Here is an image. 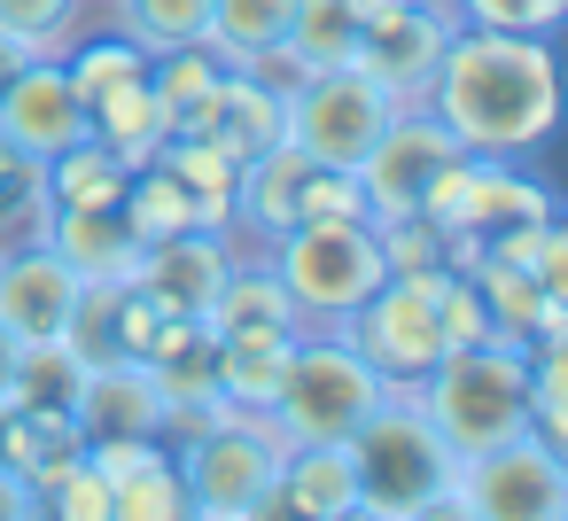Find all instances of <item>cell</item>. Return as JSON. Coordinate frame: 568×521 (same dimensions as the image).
<instances>
[{"mask_svg": "<svg viewBox=\"0 0 568 521\" xmlns=\"http://www.w3.org/2000/svg\"><path fill=\"white\" fill-rule=\"evenodd\" d=\"M118 211H125L133 242H164V234L211 226V218H203V203H195V195H187V187H180V180H172V172L156 164V156H149V164H141V172L125 180V203H118Z\"/></svg>", "mask_w": 568, "mask_h": 521, "instance_id": "obj_28", "label": "cell"}, {"mask_svg": "<svg viewBox=\"0 0 568 521\" xmlns=\"http://www.w3.org/2000/svg\"><path fill=\"white\" fill-rule=\"evenodd\" d=\"M265 265L281 273V288L296 296V319L304 327H343L382 280V242L366 218H296L288 234L265 242Z\"/></svg>", "mask_w": 568, "mask_h": 521, "instance_id": "obj_4", "label": "cell"}, {"mask_svg": "<svg viewBox=\"0 0 568 521\" xmlns=\"http://www.w3.org/2000/svg\"><path fill=\"white\" fill-rule=\"evenodd\" d=\"M156 164L203 203V218L211 226H226L234 218V172H242V156L226 149V141H211V133H164V149H156ZM234 234V226H226Z\"/></svg>", "mask_w": 568, "mask_h": 521, "instance_id": "obj_26", "label": "cell"}, {"mask_svg": "<svg viewBox=\"0 0 568 521\" xmlns=\"http://www.w3.org/2000/svg\"><path fill=\"white\" fill-rule=\"evenodd\" d=\"M444 513H475V521H560L568 513V451L545 443L537 428H521V436L459 459Z\"/></svg>", "mask_w": 568, "mask_h": 521, "instance_id": "obj_9", "label": "cell"}, {"mask_svg": "<svg viewBox=\"0 0 568 521\" xmlns=\"http://www.w3.org/2000/svg\"><path fill=\"white\" fill-rule=\"evenodd\" d=\"M0 443H9V397H0Z\"/></svg>", "mask_w": 568, "mask_h": 521, "instance_id": "obj_41", "label": "cell"}, {"mask_svg": "<svg viewBox=\"0 0 568 521\" xmlns=\"http://www.w3.org/2000/svg\"><path fill=\"white\" fill-rule=\"evenodd\" d=\"M304 327H234V335H211V374H219V397L242 405V412H265L281 374H288V350H296Z\"/></svg>", "mask_w": 568, "mask_h": 521, "instance_id": "obj_20", "label": "cell"}, {"mask_svg": "<svg viewBox=\"0 0 568 521\" xmlns=\"http://www.w3.org/2000/svg\"><path fill=\"white\" fill-rule=\"evenodd\" d=\"M389 397V381L335 335V327H304L288 350V374L265 405V420L281 428V443H343L374 405Z\"/></svg>", "mask_w": 568, "mask_h": 521, "instance_id": "obj_5", "label": "cell"}, {"mask_svg": "<svg viewBox=\"0 0 568 521\" xmlns=\"http://www.w3.org/2000/svg\"><path fill=\"white\" fill-rule=\"evenodd\" d=\"M79 273L32 234L24 249H0V327L17 343H63L71 327V304H79Z\"/></svg>", "mask_w": 568, "mask_h": 521, "instance_id": "obj_12", "label": "cell"}, {"mask_svg": "<svg viewBox=\"0 0 568 521\" xmlns=\"http://www.w3.org/2000/svg\"><path fill=\"white\" fill-rule=\"evenodd\" d=\"M467 156H529L560 125V63L545 32L459 24L420 94Z\"/></svg>", "mask_w": 568, "mask_h": 521, "instance_id": "obj_1", "label": "cell"}, {"mask_svg": "<svg viewBox=\"0 0 568 521\" xmlns=\"http://www.w3.org/2000/svg\"><path fill=\"white\" fill-rule=\"evenodd\" d=\"M24 63H32V48H24L17 32H0V86H9V79H17Z\"/></svg>", "mask_w": 568, "mask_h": 521, "instance_id": "obj_39", "label": "cell"}, {"mask_svg": "<svg viewBox=\"0 0 568 521\" xmlns=\"http://www.w3.org/2000/svg\"><path fill=\"white\" fill-rule=\"evenodd\" d=\"M40 242L79 273V280H133L141 242L125 226V211H40Z\"/></svg>", "mask_w": 568, "mask_h": 521, "instance_id": "obj_19", "label": "cell"}, {"mask_svg": "<svg viewBox=\"0 0 568 521\" xmlns=\"http://www.w3.org/2000/svg\"><path fill=\"white\" fill-rule=\"evenodd\" d=\"M87 133L94 141H110L133 172L164 149V133H172V110L156 102V86H149V71H133V79H118L110 94H94L87 102Z\"/></svg>", "mask_w": 568, "mask_h": 521, "instance_id": "obj_23", "label": "cell"}, {"mask_svg": "<svg viewBox=\"0 0 568 521\" xmlns=\"http://www.w3.org/2000/svg\"><path fill=\"white\" fill-rule=\"evenodd\" d=\"M79 374H87V358H79L71 343H24V350H17L9 405H71V397H79Z\"/></svg>", "mask_w": 568, "mask_h": 521, "instance_id": "obj_30", "label": "cell"}, {"mask_svg": "<svg viewBox=\"0 0 568 521\" xmlns=\"http://www.w3.org/2000/svg\"><path fill=\"white\" fill-rule=\"evenodd\" d=\"M358 9H366V17H374V9H397V0H358Z\"/></svg>", "mask_w": 568, "mask_h": 521, "instance_id": "obj_42", "label": "cell"}, {"mask_svg": "<svg viewBox=\"0 0 568 521\" xmlns=\"http://www.w3.org/2000/svg\"><path fill=\"white\" fill-rule=\"evenodd\" d=\"M71 94L79 102H94V94H110L118 79H133V71H149V55L125 40V32H110V40H87V48H71Z\"/></svg>", "mask_w": 568, "mask_h": 521, "instance_id": "obj_31", "label": "cell"}, {"mask_svg": "<svg viewBox=\"0 0 568 521\" xmlns=\"http://www.w3.org/2000/svg\"><path fill=\"white\" fill-rule=\"evenodd\" d=\"M40 513H63V521H110V474L79 451V459L40 490Z\"/></svg>", "mask_w": 568, "mask_h": 521, "instance_id": "obj_32", "label": "cell"}, {"mask_svg": "<svg viewBox=\"0 0 568 521\" xmlns=\"http://www.w3.org/2000/svg\"><path fill=\"white\" fill-rule=\"evenodd\" d=\"M405 397L428 412V428L459 459H475V451H490V443H506V436L529 428V343L475 335V343L444 350Z\"/></svg>", "mask_w": 568, "mask_h": 521, "instance_id": "obj_2", "label": "cell"}, {"mask_svg": "<svg viewBox=\"0 0 568 521\" xmlns=\"http://www.w3.org/2000/svg\"><path fill=\"white\" fill-rule=\"evenodd\" d=\"M436 280H444V265H428V273H389L335 335L389 381V389H413L444 350H452V335H444V304H436Z\"/></svg>", "mask_w": 568, "mask_h": 521, "instance_id": "obj_8", "label": "cell"}, {"mask_svg": "<svg viewBox=\"0 0 568 521\" xmlns=\"http://www.w3.org/2000/svg\"><path fill=\"white\" fill-rule=\"evenodd\" d=\"M203 327H211V335H234V327H304V319H296V296L281 288V273H273L265 257H250V265L234 257V273L219 280Z\"/></svg>", "mask_w": 568, "mask_h": 521, "instance_id": "obj_27", "label": "cell"}, {"mask_svg": "<svg viewBox=\"0 0 568 521\" xmlns=\"http://www.w3.org/2000/svg\"><path fill=\"white\" fill-rule=\"evenodd\" d=\"M467 280H475V296H483V319H490V335H514V343H560V288H545L529 265H514V257H475L467 265Z\"/></svg>", "mask_w": 568, "mask_h": 521, "instance_id": "obj_18", "label": "cell"}, {"mask_svg": "<svg viewBox=\"0 0 568 521\" xmlns=\"http://www.w3.org/2000/svg\"><path fill=\"white\" fill-rule=\"evenodd\" d=\"M125 180H133V164L110 141H94V133H79L71 149L48 156V203L55 211H118L125 203Z\"/></svg>", "mask_w": 568, "mask_h": 521, "instance_id": "obj_25", "label": "cell"}, {"mask_svg": "<svg viewBox=\"0 0 568 521\" xmlns=\"http://www.w3.org/2000/svg\"><path fill=\"white\" fill-rule=\"evenodd\" d=\"M87 443L102 436H164V397H156V374L141 358H94L79 374V397H71Z\"/></svg>", "mask_w": 568, "mask_h": 521, "instance_id": "obj_16", "label": "cell"}, {"mask_svg": "<svg viewBox=\"0 0 568 521\" xmlns=\"http://www.w3.org/2000/svg\"><path fill=\"white\" fill-rule=\"evenodd\" d=\"M17 513H40V498H32V482H24V474L0 467V521H17Z\"/></svg>", "mask_w": 568, "mask_h": 521, "instance_id": "obj_38", "label": "cell"}, {"mask_svg": "<svg viewBox=\"0 0 568 521\" xmlns=\"http://www.w3.org/2000/svg\"><path fill=\"white\" fill-rule=\"evenodd\" d=\"M452 32H459V17L444 9V0H397V9H374V17H366L358 71H366V79H382L397 102H420Z\"/></svg>", "mask_w": 568, "mask_h": 521, "instance_id": "obj_11", "label": "cell"}, {"mask_svg": "<svg viewBox=\"0 0 568 521\" xmlns=\"http://www.w3.org/2000/svg\"><path fill=\"white\" fill-rule=\"evenodd\" d=\"M351 474H358V513L366 521H420V513H444L452 505V474H459V451L428 428V412L389 389L351 436Z\"/></svg>", "mask_w": 568, "mask_h": 521, "instance_id": "obj_3", "label": "cell"}, {"mask_svg": "<svg viewBox=\"0 0 568 521\" xmlns=\"http://www.w3.org/2000/svg\"><path fill=\"white\" fill-rule=\"evenodd\" d=\"M288 17H296V0H211V40L203 48L234 71H273L281 40H288Z\"/></svg>", "mask_w": 568, "mask_h": 521, "instance_id": "obj_24", "label": "cell"}, {"mask_svg": "<svg viewBox=\"0 0 568 521\" xmlns=\"http://www.w3.org/2000/svg\"><path fill=\"white\" fill-rule=\"evenodd\" d=\"M226 273H234V242H226V226H187V234L141 242L133 288H149V296H156L164 311H180V319H203Z\"/></svg>", "mask_w": 568, "mask_h": 521, "instance_id": "obj_13", "label": "cell"}, {"mask_svg": "<svg viewBox=\"0 0 568 521\" xmlns=\"http://www.w3.org/2000/svg\"><path fill=\"white\" fill-rule=\"evenodd\" d=\"M358 48H366V9H358V0H296L288 40H281V63H288V79L358 71Z\"/></svg>", "mask_w": 568, "mask_h": 521, "instance_id": "obj_22", "label": "cell"}, {"mask_svg": "<svg viewBox=\"0 0 568 521\" xmlns=\"http://www.w3.org/2000/svg\"><path fill=\"white\" fill-rule=\"evenodd\" d=\"M366 226H374L389 273H428V265H444V234H436L420 211H405V218H366Z\"/></svg>", "mask_w": 568, "mask_h": 521, "instance_id": "obj_33", "label": "cell"}, {"mask_svg": "<svg viewBox=\"0 0 568 521\" xmlns=\"http://www.w3.org/2000/svg\"><path fill=\"white\" fill-rule=\"evenodd\" d=\"M17 350H24V343H17L9 327H0V397H9V381H17Z\"/></svg>", "mask_w": 568, "mask_h": 521, "instance_id": "obj_40", "label": "cell"}, {"mask_svg": "<svg viewBox=\"0 0 568 521\" xmlns=\"http://www.w3.org/2000/svg\"><path fill=\"white\" fill-rule=\"evenodd\" d=\"M397 110H405V102H397L382 79H366V71L281 79V141H296L312 164H335V172H351Z\"/></svg>", "mask_w": 568, "mask_h": 521, "instance_id": "obj_7", "label": "cell"}, {"mask_svg": "<svg viewBox=\"0 0 568 521\" xmlns=\"http://www.w3.org/2000/svg\"><path fill=\"white\" fill-rule=\"evenodd\" d=\"M87 459L110 474V521H187V482L164 436H102Z\"/></svg>", "mask_w": 568, "mask_h": 521, "instance_id": "obj_15", "label": "cell"}, {"mask_svg": "<svg viewBox=\"0 0 568 521\" xmlns=\"http://www.w3.org/2000/svg\"><path fill=\"white\" fill-rule=\"evenodd\" d=\"M459 24H490V32H552L568 17V0H444Z\"/></svg>", "mask_w": 568, "mask_h": 521, "instance_id": "obj_34", "label": "cell"}, {"mask_svg": "<svg viewBox=\"0 0 568 521\" xmlns=\"http://www.w3.org/2000/svg\"><path fill=\"white\" fill-rule=\"evenodd\" d=\"M79 133H87V102L71 94V71L55 55H32L9 86H0V141H9V149H24V156L48 164Z\"/></svg>", "mask_w": 568, "mask_h": 521, "instance_id": "obj_14", "label": "cell"}, {"mask_svg": "<svg viewBox=\"0 0 568 521\" xmlns=\"http://www.w3.org/2000/svg\"><path fill=\"white\" fill-rule=\"evenodd\" d=\"M273 513H312V521L358 513L351 451H343V443H288V451H281V482H273Z\"/></svg>", "mask_w": 568, "mask_h": 521, "instance_id": "obj_21", "label": "cell"}, {"mask_svg": "<svg viewBox=\"0 0 568 521\" xmlns=\"http://www.w3.org/2000/svg\"><path fill=\"white\" fill-rule=\"evenodd\" d=\"M529 273H537L545 288H568V234H560V218L537 234V265H529Z\"/></svg>", "mask_w": 568, "mask_h": 521, "instance_id": "obj_37", "label": "cell"}, {"mask_svg": "<svg viewBox=\"0 0 568 521\" xmlns=\"http://www.w3.org/2000/svg\"><path fill=\"white\" fill-rule=\"evenodd\" d=\"M118 24L141 55L164 48H203L211 40V0H118Z\"/></svg>", "mask_w": 568, "mask_h": 521, "instance_id": "obj_29", "label": "cell"}, {"mask_svg": "<svg viewBox=\"0 0 568 521\" xmlns=\"http://www.w3.org/2000/svg\"><path fill=\"white\" fill-rule=\"evenodd\" d=\"M281 428L265 412H226L203 436H180V482H187V513L203 521H257L273 513V482H281Z\"/></svg>", "mask_w": 568, "mask_h": 521, "instance_id": "obj_6", "label": "cell"}, {"mask_svg": "<svg viewBox=\"0 0 568 521\" xmlns=\"http://www.w3.org/2000/svg\"><path fill=\"white\" fill-rule=\"evenodd\" d=\"M304 180H312V156L296 141H273V149L242 156V172H234V218L226 226H242L257 242L288 234L304 218Z\"/></svg>", "mask_w": 568, "mask_h": 521, "instance_id": "obj_17", "label": "cell"}, {"mask_svg": "<svg viewBox=\"0 0 568 521\" xmlns=\"http://www.w3.org/2000/svg\"><path fill=\"white\" fill-rule=\"evenodd\" d=\"M452 156H459V141L444 133V118H436L428 102H405V110L374 133V149L351 164V180H358V195H366V218H405V211H420V187H428Z\"/></svg>", "mask_w": 568, "mask_h": 521, "instance_id": "obj_10", "label": "cell"}, {"mask_svg": "<svg viewBox=\"0 0 568 521\" xmlns=\"http://www.w3.org/2000/svg\"><path fill=\"white\" fill-rule=\"evenodd\" d=\"M40 211H48V164L0 141V226H9V218H32L40 226Z\"/></svg>", "mask_w": 568, "mask_h": 521, "instance_id": "obj_35", "label": "cell"}, {"mask_svg": "<svg viewBox=\"0 0 568 521\" xmlns=\"http://www.w3.org/2000/svg\"><path fill=\"white\" fill-rule=\"evenodd\" d=\"M71 17H79V0H0V32H17L32 55H55Z\"/></svg>", "mask_w": 568, "mask_h": 521, "instance_id": "obj_36", "label": "cell"}]
</instances>
